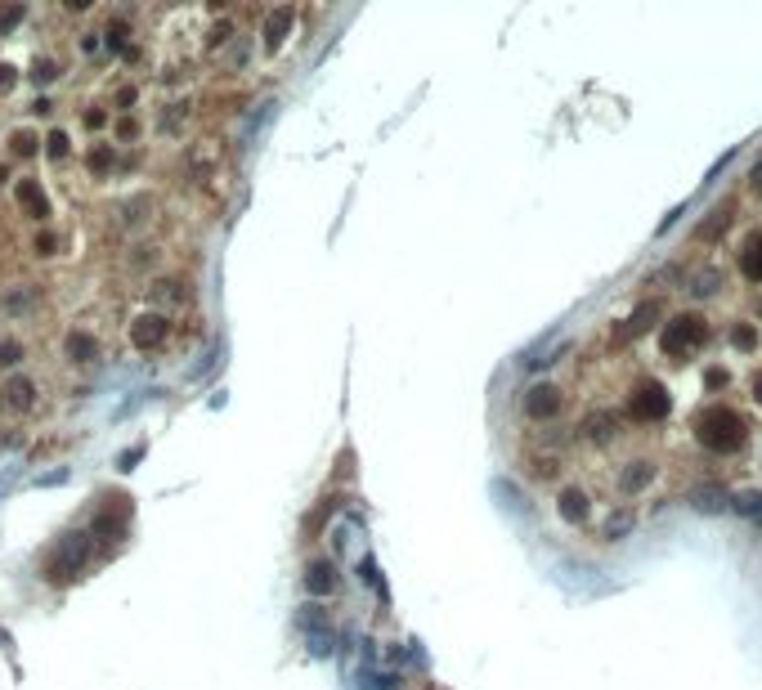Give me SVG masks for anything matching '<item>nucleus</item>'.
<instances>
[{"instance_id": "a878e982", "label": "nucleus", "mask_w": 762, "mask_h": 690, "mask_svg": "<svg viewBox=\"0 0 762 690\" xmlns=\"http://www.w3.org/2000/svg\"><path fill=\"white\" fill-rule=\"evenodd\" d=\"M41 149H46V158L55 161V166H63V161L72 158V144H67V130H63V126H55V130H46Z\"/></svg>"}, {"instance_id": "a211bd4d", "label": "nucleus", "mask_w": 762, "mask_h": 690, "mask_svg": "<svg viewBox=\"0 0 762 690\" xmlns=\"http://www.w3.org/2000/svg\"><path fill=\"white\" fill-rule=\"evenodd\" d=\"M651 479H654V462H646V458L623 462V471H619V493H642Z\"/></svg>"}, {"instance_id": "0eeeda50", "label": "nucleus", "mask_w": 762, "mask_h": 690, "mask_svg": "<svg viewBox=\"0 0 762 690\" xmlns=\"http://www.w3.org/2000/svg\"><path fill=\"white\" fill-rule=\"evenodd\" d=\"M668 408H673V399H668V390H664L659 381H642V386L628 395V417H633V422H664Z\"/></svg>"}, {"instance_id": "f704fd0d", "label": "nucleus", "mask_w": 762, "mask_h": 690, "mask_svg": "<svg viewBox=\"0 0 762 690\" xmlns=\"http://www.w3.org/2000/svg\"><path fill=\"white\" fill-rule=\"evenodd\" d=\"M77 50H81V58H99V54H104V36H99V32H81V36H77Z\"/></svg>"}, {"instance_id": "4c0bfd02", "label": "nucleus", "mask_w": 762, "mask_h": 690, "mask_svg": "<svg viewBox=\"0 0 762 690\" xmlns=\"http://www.w3.org/2000/svg\"><path fill=\"white\" fill-rule=\"evenodd\" d=\"M135 104H139V86H121V90H117V108H121V112H135Z\"/></svg>"}, {"instance_id": "4468645a", "label": "nucleus", "mask_w": 762, "mask_h": 690, "mask_svg": "<svg viewBox=\"0 0 762 690\" xmlns=\"http://www.w3.org/2000/svg\"><path fill=\"white\" fill-rule=\"evenodd\" d=\"M189 99H175V104H162L158 108V117H153V130L170 139V144H180L184 139V126H189Z\"/></svg>"}, {"instance_id": "1a4fd4ad", "label": "nucleus", "mask_w": 762, "mask_h": 690, "mask_svg": "<svg viewBox=\"0 0 762 690\" xmlns=\"http://www.w3.org/2000/svg\"><path fill=\"white\" fill-rule=\"evenodd\" d=\"M520 408H525V417H530V422H551V417L565 408V390H561V386H551V381H539V386H530V390H525Z\"/></svg>"}, {"instance_id": "de8ad7c7", "label": "nucleus", "mask_w": 762, "mask_h": 690, "mask_svg": "<svg viewBox=\"0 0 762 690\" xmlns=\"http://www.w3.org/2000/svg\"><path fill=\"white\" fill-rule=\"evenodd\" d=\"M0 645H9V633H0Z\"/></svg>"}, {"instance_id": "e433bc0d", "label": "nucleus", "mask_w": 762, "mask_h": 690, "mask_svg": "<svg viewBox=\"0 0 762 690\" xmlns=\"http://www.w3.org/2000/svg\"><path fill=\"white\" fill-rule=\"evenodd\" d=\"M23 18H27V5H9V9H0V36H5V32H14Z\"/></svg>"}, {"instance_id": "ea45409f", "label": "nucleus", "mask_w": 762, "mask_h": 690, "mask_svg": "<svg viewBox=\"0 0 762 690\" xmlns=\"http://www.w3.org/2000/svg\"><path fill=\"white\" fill-rule=\"evenodd\" d=\"M14 86H18V72H14V67H9V63H0V90H5V95H9V90H14Z\"/></svg>"}, {"instance_id": "37998d69", "label": "nucleus", "mask_w": 762, "mask_h": 690, "mask_svg": "<svg viewBox=\"0 0 762 690\" xmlns=\"http://www.w3.org/2000/svg\"><path fill=\"white\" fill-rule=\"evenodd\" d=\"M713 287H717V273H708V278H700V283H695V296H708Z\"/></svg>"}, {"instance_id": "2eb2a0df", "label": "nucleus", "mask_w": 762, "mask_h": 690, "mask_svg": "<svg viewBox=\"0 0 762 690\" xmlns=\"http://www.w3.org/2000/svg\"><path fill=\"white\" fill-rule=\"evenodd\" d=\"M556 516L565 520V525H588L592 520V502H588V493L583 489H561L556 493Z\"/></svg>"}, {"instance_id": "dca6fc26", "label": "nucleus", "mask_w": 762, "mask_h": 690, "mask_svg": "<svg viewBox=\"0 0 762 690\" xmlns=\"http://www.w3.org/2000/svg\"><path fill=\"white\" fill-rule=\"evenodd\" d=\"M292 23H296V9L292 5H278V9H270L265 14V23H261V36H265V50H278L287 36H292Z\"/></svg>"}, {"instance_id": "aec40b11", "label": "nucleus", "mask_w": 762, "mask_h": 690, "mask_svg": "<svg viewBox=\"0 0 762 690\" xmlns=\"http://www.w3.org/2000/svg\"><path fill=\"white\" fill-rule=\"evenodd\" d=\"M149 215H153V202H149L144 193H135V198H126V202L117 207V224H121V229H139V224H149Z\"/></svg>"}, {"instance_id": "f257e3e1", "label": "nucleus", "mask_w": 762, "mask_h": 690, "mask_svg": "<svg viewBox=\"0 0 762 690\" xmlns=\"http://www.w3.org/2000/svg\"><path fill=\"white\" fill-rule=\"evenodd\" d=\"M695 439L705 444L708 453L731 458V453H740V448H745V439H749V422H745L736 408L713 404V408H700V413H695Z\"/></svg>"}, {"instance_id": "473e14b6", "label": "nucleus", "mask_w": 762, "mask_h": 690, "mask_svg": "<svg viewBox=\"0 0 762 690\" xmlns=\"http://www.w3.org/2000/svg\"><path fill=\"white\" fill-rule=\"evenodd\" d=\"M81 126H86L90 135H99L104 126H112V117H108V112H104V108H99V104H90V108H86V112H81Z\"/></svg>"}, {"instance_id": "72a5a7b5", "label": "nucleus", "mask_w": 762, "mask_h": 690, "mask_svg": "<svg viewBox=\"0 0 762 690\" xmlns=\"http://www.w3.org/2000/svg\"><path fill=\"white\" fill-rule=\"evenodd\" d=\"M731 345H736V350H754V345H758V332H754L749 323H736V327H731Z\"/></svg>"}, {"instance_id": "79ce46f5", "label": "nucleus", "mask_w": 762, "mask_h": 690, "mask_svg": "<svg viewBox=\"0 0 762 690\" xmlns=\"http://www.w3.org/2000/svg\"><path fill=\"white\" fill-rule=\"evenodd\" d=\"M63 479H67V471L58 467V471H50V476H36V484H41V489H50V484H63Z\"/></svg>"}, {"instance_id": "9d476101", "label": "nucleus", "mask_w": 762, "mask_h": 690, "mask_svg": "<svg viewBox=\"0 0 762 690\" xmlns=\"http://www.w3.org/2000/svg\"><path fill=\"white\" fill-rule=\"evenodd\" d=\"M14 202H18V211L27 215L32 224H50V198H46V189H41V180H32V175H23V180H14Z\"/></svg>"}, {"instance_id": "393cba45", "label": "nucleus", "mask_w": 762, "mask_h": 690, "mask_svg": "<svg viewBox=\"0 0 762 690\" xmlns=\"http://www.w3.org/2000/svg\"><path fill=\"white\" fill-rule=\"evenodd\" d=\"M23 359H27V345L18 341V336H0V372L9 376V372L23 368Z\"/></svg>"}, {"instance_id": "39448f33", "label": "nucleus", "mask_w": 762, "mask_h": 690, "mask_svg": "<svg viewBox=\"0 0 762 690\" xmlns=\"http://www.w3.org/2000/svg\"><path fill=\"white\" fill-rule=\"evenodd\" d=\"M36 408H41V386H36V376H32V372H9V376L0 381V413L27 417V413H36Z\"/></svg>"}, {"instance_id": "6ab92c4d", "label": "nucleus", "mask_w": 762, "mask_h": 690, "mask_svg": "<svg viewBox=\"0 0 762 690\" xmlns=\"http://www.w3.org/2000/svg\"><path fill=\"white\" fill-rule=\"evenodd\" d=\"M99 36H104V50H108L112 58L126 54V46H130V18H126V9H121L117 18H108V27H104Z\"/></svg>"}, {"instance_id": "7c9ffc66", "label": "nucleus", "mask_w": 762, "mask_h": 690, "mask_svg": "<svg viewBox=\"0 0 762 690\" xmlns=\"http://www.w3.org/2000/svg\"><path fill=\"white\" fill-rule=\"evenodd\" d=\"M731 507L740 516H749L754 525H762V493H740V498H731Z\"/></svg>"}, {"instance_id": "b1692460", "label": "nucleus", "mask_w": 762, "mask_h": 690, "mask_svg": "<svg viewBox=\"0 0 762 690\" xmlns=\"http://www.w3.org/2000/svg\"><path fill=\"white\" fill-rule=\"evenodd\" d=\"M654 319H659V301H642V305L633 310V319L623 323V332H619V341H623V336H642V332H646V327H651Z\"/></svg>"}, {"instance_id": "7ed1b4c3", "label": "nucleus", "mask_w": 762, "mask_h": 690, "mask_svg": "<svg viewBox=\"0 0 762 690\" xmlns=\"http://www.w3.org/2000/svg\"><path fill=\"white\" fill-rule=\"evenodd\" d=\"M705 341H708V323L700 319V314H677V319H668V327H664L659 350H664L668 359H686V355H695Z\"/></svg>"}, {"instance_id": "f03ea898", "label": "nucleus", "mask_w": 762, "mask_h": 690, "mask_svg": "<svg viewBox=\"0 0 762 690\" xmlns=\"http://www.w3.org/2000/svg\"><path fill=\"white\" fill-rule=\"evenodd\" d=\"M90 551H95V542H90V533L86 530H72V533H63L55 542V551L46 556V583H55V587H67V583H77V574L86 570V561H90Z\"/></svg>"}, {"instance_id": "f3484780", "label": "nucleus", "mask_w": 762, "mask_h": 690, "mask_svg": "<svg viewBox=\"0 0 762 690\" xmlns=\"http://www.w3.org/2000/svg\"><path fill=\"white\" fill-rule=\"evenodd\" d=\"M81 166L90 170V180H112V170H117V144H108V139H95V144H86Z\"/></svg>"}, {"instance_id": "5701e85b", "label": "nucleus", "mask_w": 762, "mask_h": 690, "mask_svg": "<svg viewBox=\"0 0 762 690\" xmlns=\"http://www.w3.org/2000/svg\"><path fill=\"white\" fill-rule=\"evenodd\" d=\"M740 273L762 283V233H749V242L740 247Z\"/></svg>"}, {"instance_id": "c85d7f7f", "label": "nucleus", "mask_w": 762, "mask_h": 690, "mask_svg": "<svg viewBox=\"0 0 762 690\" xmlns=\"http://www.w3.org/2000/svg\"><path fill=\"white\" fill-rule=\"evenodd\" d=\"M41 149V135L36 130H14L9 135V158H32Z\"/></svg>"}, {"instance_id": "412c9836", "label": "nucleus", "mask_w": 762, "mask_h": 690, "mask_svg": "<svg viewBox=\"0 0 762 690\" xmlns=\"http://www.w3.org/2000/svg\"><path fill=\"white\" fill-rule=\"evenodd\" d=\"M726 502H731V498H726L717 484H700V489L691 493V507H695V511H705V516H722V511H726Z\"/></svg>"}, {"instance_id": "9b49d317", "label": "nucleus", "mask_w": 762, "mask_h": 690, "mask_svg": "<svg viewBox=\"0 0 762 690\" xmlns=\"http://www.w3.org/2000/svg\"><path fill=\"white\" fill-rule=\"evenodd\" d=\"M301 587L314 596V601H327V596H336L341 592V574H336V561L332 556H314L310 565H305V574H301Z\"/></svg>"}, {"instance_id": "6e6552de", "label": "nucleus", "mask_w": 762, "mask_h": 690, "mask_svg": "<svg viewBox=\"0 0 762 690\" xmlns=\"http://www.w3.org/2000/svg\"><path fill=\"white\" fill-rule=\"evenodd\" d=\"M36 310H41V287L36 283H5L0 287V314L5 319L23 323V319H32Z\"/></svg>"}, {"instance_id": "f8f14e48", "label": "nucleus", "mask_w": 762, "mask_h": 690, "mask_svg": "<svg viewBox=\"0 0 762 690\" xmlns=\"http://www.w3.org/2000/svg\"><path fill=\"white\" fill-rule=\"evenodd\" d=\"M144 296L153 301L158 314H166V310H184V305L193 301V292H189L184 278H153V283L144 287Z\"/></svg>"}, {"instance_id": "c9c22d12", "label": "nucleus", "mask_w": 762, "mask_h": 690, "mask_svg": "<svg viewBox=\"0 0 762 690\" xmlns=\"http://www.w3.org/2000/svg\"><path fill=\"white\" fill-rule=\"evenodd\" d=\"M628 530H633V511L623 507V511H614V516H610V525H605V538L614 542V538H623Z\"/></svg>"}, {"instance_id": "20e7f679", "label": "nucleus", "mask_w": 762, "mask_h": 690, "mask_svg": "<svg viewBox=\"0 0 762 690\" xmlns=\"http://www.w3.org/2000/svg\"><path fill=\"white\" fill-rule=\"evenodd\" d=\"M170 332H175L170 314H158V310H139V314H130V323H126V341H130V350H139V355L162 350L166 341H170Z\"/></svg>"}, {"instance_id": "a18cd8bd", "label": "nucleus", "mask_w": 762, "mask_h": 690, "mask_svg": "<svg viewBox=\"0 0 762 690\" xmlns=\"http://www.w3.org/2000/svg\"><path fill=\"white\" fill-rule=\"evenodd\" d=\"M754 189H762V161H758V170H754Z\"/></svg>"}, {"instance_id": "c756f323", "label": "nucleus", "mask_w": 762, "mask_h": 690, "mask_svg": "<svg viewBox=\"0 0 762 690\" xmlns=\"http://www.w3.org/2000/svg\"><path fill=\"white\" fill-rule=\"evenodd\" d=\"M233 36H238V27H233V23H229V18H220L216 27H211V32H207V50L216 54V50H224V46H229V41H233Z\"/></svg>"}, {"instance_id": "ddd939ff", "label": "nucleus", "mask_w": 762, "mask_h": 690, "mask_svg": "<svg viewBox=\"0 0 762 690\" xmlns=\"http://www.w3.org/2000/svg\"><path fill=\"white\" fill-rule=\"evenodd\" d=\"M184 170H189L193 180H216V175H220V144H211V139L189 144V153H184Z\"/></svg>"}, {"instance_id": "423d86ee", "label": "nucleus", "mask_w": 762, "mask_h": 690, "mask_svg": "<svg viewBox=\"0 0 762 690\" xmlns=\"http://www.w3.org/2000/svg\"><path fill=\"white\" fill-rule=\"evenodd\" d=\"M63 359L72 364V368H99L104 364V341L90 332V327H67L63 332Z\"/></svg>"}, {"instance_id": "cd10ccee", "label": "nucleus", "mask_w": 762, "mask_h": 690, "mask_svg": "<svg viewBox=\"0 0 762 690\" xmlns=\"http://www.w3.org/2000/svg\"><path fill=\"white\" fill-rule=\"evenodd\" d=\"M27 247H32V256H36V261H50V256H58V247H63V238H58L55 229H36Z\"/></svg>"}, {"instance_id": "a19ab883", "label": "nucleus", "mask_w": 762, "mask_h": 690, "mask_svg": "<svg viewBox=\"0 0 762 690\" xmlns=\"http://www.w3.org/2000/svg\"><path fill=\"white\" fill-rule=\"evenodd\" d=\"M139 453H144V444H135V448H126V453H121V471H130V467L139 462Z\"/></svg>"}, {"instance_id": "bb28decb", "label": "nucleus", "mask_w": 762, "mask_h": 690, "mask_svg": "<svg viewBox=\"0 0 762 690\" xmlns=\"http://www.w3.org/2000/svg\"><path fill=\"white\" fill-rule=\"evenodd\" d=\"M139 135H144V126H139V117H135V112L112 117V139H117V144H135Z\"/></svg>"}, {"instance_id": "2f4dec72", "label": "nucleus", "mask_w": 762, "mask_h": 690, "mask_svg": "<svg viewBox=\"0 0 762 690\" xmlns=\"http://www.w3.org/2000/svg\"><path fill=\"white\" fill-rule=\"evenodd\" d=\"M32 81H36V86H50V81H58V63L50 58V54H36V63H32Z\"/></svg>"}, {"instance_id": "49530a36", "label": "nucleus", "mask_w": 762, "mask_h": 690, "mask_svg": "<svg viewBox=\"0 0 762 690\" xmlns=\"http://www.w3.org/2000/svg\"><path fill=\"white\" fill-rule=\"evenodd\" d=\"M754 395H758V404H762V376H758V381H754Z\"/></svg>"}, {"instance_id": "4be33fe9", "label": "nucleus", "mask_w": 762, "mask_h": 690, "mask_svg": "<svg viewBox=\"0 0 762 690\" xmlns=\"http://www.w3.org/2000/svg\"><path fill=\"white\" fill-rule=\"evenodd\" d=\"M579 430H583V439H592V444H605V439H614V417H610L605 408H597V413H588V417L579 422Z\"/></svg>"}, {"instance_id": "58836bf2", "label": "nucleus", "mask_w": 762, "mask_h": 690, "mask_svg": "<svg viewBox=\"0 0 762 690\" xmlns=\"http://www.w3.org/2000/svg\"><path fill=\"white\" fill-rule=\"evenodd\" d=\"M23 444H27L23 430H5V435H0V448H23Z\"/></svg>"}, {"instance_id": "c03bdc74", "label": "nucleus", "mask_w": 762, "mask_h": 690, "mask_svg": "<svg viewBox=\"0 0 762 690\" xmlns=\"http://www.w3.org/2000/svg\"><path fill=\"white\" fill-rule=\"evenodd\" d=\"M5 184H9V166H0V189H5Z\"/></svg>"}]
</instances>
